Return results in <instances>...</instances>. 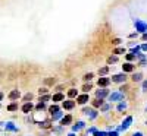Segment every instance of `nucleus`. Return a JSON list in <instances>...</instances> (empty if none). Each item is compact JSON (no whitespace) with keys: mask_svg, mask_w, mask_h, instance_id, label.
I'll list each match as a JSON object with an SVG mask.
<instances>
[{"mask_svg":"<svg viewBox=\"0 0 147 136\" xmlns=\"http://www.w3.org/2000/svg\"><path fill=\"white\" fill-rule=\"evenodd\" d=\"M103 104H105V101H103V100H99V98L93 100V107H94V108H99V107L102 108V107H103Z\"/></svg>","mask_w":147,"mask_h":136,"instance_id":"obj_18","label":"nucleus"},{"mask_svg":"<svg viewBox=\"0 0 147 136\" xmlns=\"http://www.w3.org/2000/svg\"><path fill=\"white\" fill-rule=\"evenodd\" d=\"M68 136H75V133H74V132H72V133H69Z\"/></svg>","mask_w":147,"mask_h":136,"instance_id":"obj_47","label":"nucleus"},{"mask_svg":"<svg viewBox=\"0 0 147 136\" xmlns=\"http://www.w3.org/2000/svg\"><path fill=\"white\" fill-rule=\"evenodd\" d=\"M7 110H9V111H15V110H18V104H16V103L10 104V105L7 107Z\"/></svg>","mask_w":147,"mask_h":136,"instance_id":"obj_31","label":"nucleus"},{"mask_svg":"<svg viewBox=\"0 0 147 136\" xmlns=\"http://www.w3.org/2000/svg\"><path fill=\"white\" fill-rule=\"evenodd\" d=\"M110 83V79L106 78V76H100L99 81H97V85H99V88H107Z\"/></svg>","mask_w":147,"mask_h":136,"instance_id":"obj_6","label":"nucleus"},{"mask_svg":"<svg viewBox=\"0 0 147 136\" xmlns=\"http://www.w3.org/2000/svg\"><path fill=\"white\" fill-rule=\"evenodd\" d=\"M107 110H110V104H103L102 111H107Z\"/></svg>","mask_w":147,"mask_h":136,"instance_id":"obj_37","label":"nucleus"},{"mask_svg":"<svg viewBox=\"0 0 147 136\" xmlns=\"http://www.w3.org/2000/svg\"><path fill=\"white\" fill-rule=\"evenodd\" d=\"M131 123H132V117H131V116H128L124 121H122V125L118 127V130H127V129L131 126Z\"/></svg>","mask_w":147,"mask_h":136,"instance_id":"obj_7","label":"nucleus"},{"mask_svg":"<svg viewBox=\"0 0 147 136\" xmlns=\"http://www.w3.org/2000/svg\"><path fill=\"white\" fill-rule=\"evenodd\" d=\"M32 108H34V105H32L31 103H25V104L22 105V111H24L25 114H28V113H30V111H31Z\"/></svg>","mask_w":147,"mask_h":136,"instance_id":"obj_15","label":"nucleus"},{"mask_svg":"<svg viewBox=\"0 0 147 136\" xmlns=\"http://www.w3.org/2000/svg\"><path fill=\"white\" fill-rule=\"evenodd\" d=\"M132 136H143L141 132H136V133H132Z\"/></svg>","mask_w":147,"mask_h":136,"instance_id":"obj_43","label":"nucleus"},{"mask_svg":"<svg viewBox=\"0 0 147 136\" xmlns=\"http://www.w3.org/2000/svg\"><path fill=\"white\" fill-rule=\"evenodd\" d=\"M5 127H6V130H10V132H16L18 130V127L13 125V123H6V125H5Z\"/></svg>","mask_w":147,"mask_h":136,"instance_id":"obj_19","label":"nucleus"},{"mask_svg":"<svg viewBox=\"0 0 147 136\" xmlns=\"http://www.w3.org/2000/svg\"><path fill=\"white\" fill-rule=\"evenodd\" d=\"M143 89H147V81L143 82Z\"/></svg>","mask_w":147,"mask_h":136,"instance_id":"obj_44","label":"nucleus"},{"mask_svg":"<svg viewBox=\"0 0 147 136\" xmlns=\"http://www.w3.org/2000/svg\"><path fill=\"white\" fill-rule=\"evenodd\" d=\"M122 72H124V73H131V72H134V65L129 63V61L124 63V66H122Z\"/></svg>","mask_w":147,"mask_h":136,"instance_id":"obj_9","label":"nucleus"},{"mask_svg":"<svg viewBox=\"0 0 147 136\" xmlns=\"http://www.w3.org/2000/svg\"><path fill=\"white\" fill-rule=\"evenodd\" d=\"M71 123H72V116L71 114L62 117V120H60V125H62V126H68V125H71Z\"/></svg>","mask_w":147,"mask_h":136,"instance_id":"obj_12","label":"nucleus"},{"mask_svg":"<svg viewBox=\"0 0 147 136\" xmlns=\"http://www.w3.org/2000/svg\"><path fill=\"white\" fill-rule=\"evenodd\" d=\"M88 101H90V97H88V94H81V95H78V97H77V103H78L80 105L87 104Z\"/></svg>","mask_w":147,"mask_h":136,"instance_id":"obj_8","label":"nucleus"},{"mask_svg":"<svg viewBox=\"0 0 147 136\" xmlns=\"http://www.w3.org/2000/svg\"><path fill=\"white\" fill-rule=\"evenodd\" d=\"M107 135H109V136H119V133H118V132H109Z\"/></svg>","mask_w":147,"mask_h":136,"instance_id":"obj_41","label":"nucleus"},{"mask_svg":"<svg viewBox=\"0 0 147 136\" xmlns=\"http://www.w3.org/2000/svg\"><path fill=\"white\" fill-rule=\"evenodd\" d=\"M47 91H49L47 88H40V89H38V94H40V95H41V94H43V95H46V94H47Z\"/></svg>","mask_w":147,"mask_h":136,"instance_id":"obj_36","label":"nucleus"},{"mask_svg":"<svg viewBox=\"0 0 147 136\" xmlns=\"http://www.w3.org/2000/svg\"><path fill=\"white\" fill-rule=\"evenodd\" d=\"M49 111H50L52 114H55V113H57V111H60V108H59V105L53 104V105H50V107H49Z\"/></svg>","mask_w":147,"mask_h":136,"instance_id":"obj_24","label":"nucleus"},{"mask_svg":"<svg viewBox=\"0 0 147 136\" xmlns=\"http://www.w3.org/2000/svg\"><path fill=\"white\" fill-rule=\"evenodd\" d=\"M93 78H94V73L93 72H88V73H85V75H84L82 79H84V82H90Z\"/></svg>","mask_w":147,"mask_h":136,"instance_id":"obj_23","label":"nucleus"},{"mask_svg":"<svg viewBox=\"0 0 147 136\" xmlns=\"http://www.w3.org/2000/svg\"><path fill=\"white\" fill-rule=\"evenodd\" d=\"M82 113H84L85 116H88V119H91V120L99 116V111H97V110H93V108H88V107H85V108L82 110Z\"/></svg>","mask_w":147,"mask_h":136,"instance_id":"obj_4","label":"nucleus"},{"mask_svg":"<svg viewBox=\"0 0 147 136\" xmlns=\"http://www.w3.org/2000/svg\"><path fill=\"white\" fill-rule=\"evenodd\" d=\"M147 65V59H141L140 60V66H146Z\"/></svg>","mask_w":147,"mask_h":136,"instance_id":"obj_38","label":"nucleus"},{"mask_svg":"<svg viewBox=\"0 0 147 136\" xmlns=\"http://www.w3.org/2000/svg\"><path fill=\"white\" fill-rule=\"evenodd\" d=\"M131 79H132V82H140V81L143 79V75H141L140 72H137V73L134 72V73H132V76H131Z\"/></svg>","mask_w":147,"mask_h":136,"instance_id":"obj_17","label":"nucleus"},{"mask_svg":"<svg viewBox=\"0 0 147 136\" xmlns=\"http://www.w3.org/2000/svg\"><path fill=\"white\" fill-rule=\"evenodd\" d=\"M121 43H122L121 38H113V40H112V44H113V45H118V44H121Z\"/></svg>","mask_w":147,"mask_h":136,"instance_id":"obj_34","label":"nucleus"},{"mask_svg":"<svg viewBox=\"0 0 147 136\" xmlns=\"http://www.w3.org/2000/svg\"><path fill=\"white\" fill-rule=\"evenodd\" d=\"M146 111H147V107H146Z\"/></svg>","mask_w":147,"mask_h":136,"instance_id":"obj_49","label":"nucleus"},{"mask_svg":"<svg viewBox=\"0 0 147 136\" xmlns=\"http://www.w3.org/2000/svg\"><path fill=\"white\" fill-rule=\"evenodd\" d=\"M46 82H47V83H53V82H55V79H47Z\"/></svg>","mask_w":147,"mask_h":136,"instance_id":"obj_45","label":"nucleus"},{"mask_svg":"<svg viewBox=\"0 0 147 136\" xmlns=\"http://www.w3.org/2000/svg\"><path fill=\"white\" fill-rule=\"evenodd\" d=\"M37 110H43V108H46V103H40V104H37V107H35Z\"/></svg>","mask_w":147,"mask_h":136,"instance_id":"obj_35","label":"nucleus"},{"mask_svg":"<svg viewBox=\"0 0 147 136\" xmlns=\"http://www.w3.org/2000/svg\"><path fill=\"white\" fill-rule=\"evenodd\" d=\"M19 97H21L19 89H13V91H10V92H9V98H10V100H13V101H16Z\"/></svg>","mask_w":147,"mask_h":136,"instance_id":"obj_11","label":"nucleus"},{"mask_svg":"<svg viewBox=\"0 0 147 136\" xmlns=\"http://www.w3.org/2000/svg\"><path fill=\"white\" fill-rule=\"evenodd\" d=\"M116 61H118V56L116 54L107 57V65H113V63H116Z\"/></svg>","mask_w":147,"mask_h":136,"instance_id":"obj_22","label":"nucleus"},{"mask_svg":"<svg viewBox=\"0 0 147 136\" xmlns=\"http://www.w3.org/2000/svg\"><path fill=\"white\" fill-rule=\"evenodd\" d=\"M140 47H141V51H147V43L146 44H141Z\"/></svg>","mask_w":147,"mask_h":136,"instance_id":"obj_40","label":"nucleus"},{"mask_svg":"<svg viewBox=\"0 0 147 136\" xmlns=\"http://www.w3.org/2000/svg\"><path fill=\"white\" fill-rule=\"evenodd\" d=\"M109 73V66H103L99 69V76H106Z\"/></svg>","mask_w":147,"mask_h":136,"instance_id":"obj_20","label":"nucleus"},{"mask_svg":"<svg viewBox=\"0 0 147 136\" xmlns=\"http://www.w3.org/2000/svg\"><path fill=\"white\" fill-rule=\"evenodd\" d=\"M143 40H144V41L147 40V32H144V34H143Z\"/></svg>","mask_w":147,"mask_h":136,"instance_id":"obj_46","label":"nucleus"},{"mask_svg":"<svg viewBox=\"0 0 147 136\" xmlns=\"http://www.w3.org/2000/svg\"><path fill=\"white\" fill-rule=\"evenodd\" d=\"M84 127H85V123H84V121H77V125L72 126V132L75 133V132H78V130H81V129H84Z\"/></svg>","mask_w":147,"mask_h":136,"instance_id":"obj_13","label":"nucleus"},{"mask_svg":"<svg viewBox=\"0 0 147 136\" xmlns=\"http://www.w3.org/2000/svg\"><path fill=\"white\" fill-rule=\"evenodd\" d=\"M125 57H127V60L129 61V63H132V61H134V60H136V54H132L131 51H129L128 54H125Z\"/></svg>","mask_w":147,"mask_h":136,"instance_id":"obj_26","label":"nucleus"},{"mask_svg":"<svg viewBox=\"0 0 147 136\" xmlns=\"http://www.w3.org/2000/svg\"><path fill=\"white\" fill-rule=\"evenodd\" d=\"M107 100H109L110 103L122 101V100H124V92H121V91H116V92H112V94H109Z\"/></svg>","mask_w":147,"mask_h":136,"instance_id":"obj_2","label":"nucleus"},{"mask_svg":"<svg viewBox=\"0 0 147 136\" xmlns=\"http://www.w3.org/2000/svg\"><path fill=\"white\" fill-rule=\"evenodd\" d=\"M93 89V85L88 82V83H84V86H82V91H84V94H88L90 91Z\"/></svg>","mask_w":147,"mask_h":136,"instance_id":"obj_21","label":"nucleus"},{"mask_svg":"<svg viewBox=\"0 0 147 136\" xmlns=\"http://www.w3.org/2000/svg\"><path fill=\"white\" fill-rule=\"evenodd\" d=\"M131 53L137 56L138 53H141V47H140V45H136V47H134V48H132V50H131Z\"/></svg>","mask_w":147,"mask_h":136,"instance_id":"obj_28","label":"nucleus"},{"mask_svg":"<svg viewBox=\"0 0 147 136\" xmlns=\"http://www.w3.org/2000/svg\"><path fill=\"white\" fill-rule=\"evenodd\" d=\"M62 116H63V113H60V111H57V113L52 114V120H53V121H55V120H59V119H62Z\"/></svg>","mask_w":147,"mask_h":136,"instance_id":"obj_27","label":"nucleus"},{"mask_svg":"<svg viewBox=\"0 0 147 136\" xmlns=\"http://www.w3.org/2000/svg\"><path fill=\"white\" fill-rule=\"evenodd\" d=\"M2 98H3V94H0V100H2Z\"/></svg>","mask_w":147,"mask_h":136,"instance_id":"obj_48","label":"nucleus"},{"mask_svg":"<svg viewBox=\"0 0 147 136\" xmlns=\"http://www.w3.org/2000/svg\"><path fill=\"white\" fill-rule=\"evenodd\" d=\"M80 94H78V89H75V88H71L69 91H68V97H69V100H72V98H77Z\"/></svg>","mask_w":147,"mask_h":136,"instance_id":"obj_16","label":"nucleus"},{"mask_svg":"<svg viewBox=\"0 0 147 136\" xmlns=\"http://www.w3.org/2000/svg\"><path fill=\"white\" fill-rule=\"evenodd\" d=\"M125 48L124 47H118V48H115V50H113V54H125Z\"/></svg>","mask_w":147,"mask_h":136,"instance_id":"obj_25","label":"nucleus"},{"mask_svg":"<svg viewBox=\"0 0 147 136\" xmlns=\"http://www.w3.org/2000/svg\"><path fill=\"white\" fill-rule=\"evenodd\" d=\"M62 107L65 108V110H72L74 107H75V101H72V100H63V103H62Z\"/></svg>","mask_w":147,"mask_h":136,"instance_id":"obj_10","label":"nucleus"},{"mask_svg":"<svg viewBox=\"0 0 147 136\" xmlns=\"http://www.w3.org/2000/svg\"><path fill=\"white\" fill-rule=\"evenodd\" d=\"M93 135H94V136H109V135H107L106 132H100V130H97V132H94Z\"/></svg>","mask_w":147,"mask_h":136,"instance_id":"obj_32","label":"nucleus"},{"mask_svg":"<svg viewBox=\"0 0 147 136\" xmlns=\"http://www.w3.org/2000/svg\"><path fill=\"white\" fill-rule=\"evenodd\" d=\"M24 100H25L27 103H30V101L32 100V94H31V92H28V94H27L25 97H24Z\"/></svg>","mask_w":147,"mask_h":136,"instance_id":"obj_33","label":"nucleus"},{"mask_svg":"<svg viewBox=\"0 0 147 136\" xmlns=\"http://www.w3.org/2000/svg\"><path fill=\"white\" fill-rule=\"evenodd\" d=\"M49 100H52V97L50 95H43V97H40V103H46V101H49Z\"/></svg>","mask_w":147,"mask_h":136,"instance_id":"obj_30","label":"nucleus"},{"mask_svg":"<svg viewBox=\"0 0 147 136\" xmlns=\"http://www.w3.org/2000/svg\"><path fill=\"white\" fill-rule=\"evenodd\" d=\"M63 100H65V97H63L62 92H57V94H55V95L52 97V101H53V103H59V101H63Z\"/></svg>","mask_w":147,"mask_h":136,"instance_id":"obj_14","label":"nucleus"},{"mask_svg":"<svg viewBox=\"0 0 147 136\" xmlns=\"http://www.w3.org/2000/svg\"><path fill=\"white\" fill-rule=\"evenodd\" d=\"M138 37V32H132V34H129V38H137Z\"/></svg>","mask_w":147,"mask_h":136,"instance_id":"obj_39","label":"nucleus"},{"mask_svg":"<svg viewBox=\"0 0 147 136\" xmlns=\"http://www.w3.org/2000/svg\"><path fill=\"white\" fill-rule=\"evenodd\" d=\"M116 110H118V111H124V110H127V104H125V103H119L118 107H116Z\"/></svg>","mask_w":147,"mask_h":136,"instance_id":"obj_29","label":"nucleus"},{"mask_svg":"<svg viewBox=\"0 0 147 136\" xmlns=\"http://www.w3.org/2000/svg\"><path fill=\"white\" fill-rule=\"evenodd\" d=\"M109 97V89L107 88H100V89H96V98L99 100H103V98Z\"/></svg>","mask_w":147,"mask_h":136,"instance_id":"obj_5","label":"nucleus"},{"mask_svg":"<svg viewBox=\"0 0 147 136\" xmlns=\"http://www.w3.org/2000/svg\"><path fill=\"white\" fill-rule=\"evenodd\" d=\"M127 79H128V76L125 75L124 72L112 76V82H116V83H125V82H127Z\"/></svg>","mask_w":147,"mask_h":136,"instance_id":"obj_3","label":"nucleus"},{"mask_svg":"<svg viewBox=\"0 0 147 136\" xmlns=\"http://www.w3.org/2000/svg\"><path fill=\"white\" fill-rule=\"evenodd\" d=\"M94 132H97L96 127H90V129H88V133H94Z\"/></svg>","mask_w":147,"mask_h":136,"instance_id":"obj_42","label":"nucleus"},{"mask_svg":"<svg viewBox=\"0 0 147 136\" xmlns=\"http://www.w3.org/2000/svg\"><path fill=\"white\" fill-rule=\"evenodd\" d=\"M134 27H136V32H138V34L147 32V23L143 22L141 19H136V21H134Z\"/></svg>","mask_w":147,"mask_h":136,"instance_id":"obj_1","label":"nucleus"}]
</instances>
